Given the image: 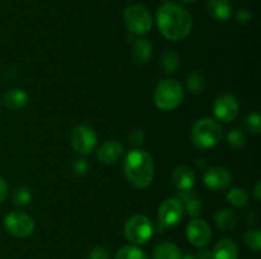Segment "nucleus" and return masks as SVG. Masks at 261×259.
Wrapping results in <instances>:
<instances>
[{"instance_id": "1", "label": "nucleus", "mask_w": 261, "mask_h": 259, "mask_svg": "<svg viewBox=\"0 0 261 259\" xmlns=\"http://www.w3.org/2000/svg\"><path fill=\"white\" fill-rule=\"evenodd\" d=\"M157 24L167 40L181 41L190 35L193 18L188 10L175 3H165L157 12Z\"/></svg>"}, {"instance_id": "2", "label": "nucleus", "mask_w": 261, "mask_h": 259, "mask_svg": "<svg viewBox=\"0 0 261 259\" xmlns=\"http://www.w3.org/2000/svg\"><path fill=\"white\" fill-rule=\"evenodd\" d=\"M124 173L127 182L135 188H147L154 177L152 156L143 150L134 149L125 156Z\"/></svg>"}, {"instance_id": "3", "label": "nucleus", "mask_w": 261, "mask_h": 259, "mask_svg": "<svg viewBox=\"0 0 261 259\" xmlns=\"http://www.w3.org/2000/svg\"><path fill=\"white\" fill-rule=\"evenodd\" d=\"M223 137V128L212 118H201L191 130V140L198 149L205 150L216 146Z\"/></svg>"}, {"instance_id": "4", "label": "nucleus", "mask_w": 261, "mask_h": 259, "mask_svg": "<svg viewBox=\"0 0 261 259\" xmlns=\"http://www.w3.org/2000/svg\"><path fill=\"white\" fill-rule=\"evenodd\" d=\"M184 101V88L177 80L165 79L157 85L154 91V103L160 109L170 112L180 107Z\"/></svg>"}, {"instance_id": "5", "label": "nucleus", "mask_w": 261, "mask_h": 259, "mask_svg": "<svg viewBox=\"0 0 261 259\" xmlns=\"http://www.w3.org/2000/svg\"><path fill=\"white\" fill-rule=\"evenodd\" d=\"M124 22L127 29L135 36H142L152 29V17L147 8L143 5L133 4L125 9Z\"/></svg>"}, {"instance_id": "6", "label": "nucleus", "mask_w": 261, "mask_h": 259, "mask_svg": "<svg viewBox=\"0 0 261 259\" xmlns=\"http://www.w3.org/2000/svg\"><path fill=\"white\" fill-rule=\"evenodd\" d=\"M125 236L133 245H143L153 236V225L144 215H135L125 223Z\"/></svg>"}, {"instance_id": "7", "label": "nucleus", "mask_w": 261, "mask_h": 259, "mask_svg": "<svg viewBox=\"0 0 261 259\" xmlns=\"http://www.w3.org/2000/svg\"><path fill=\"white\" fill-rule=\"evenodd\" d=\"M5 230L15 238H27L35 231V221L27 213L12 211L4 218Z\"/></svg>"}, {"instance_id": "8", "label": "nucleus", "mask_w": 261, "mask_h": 259, "mask_svg": "<svg viewBox=\"0 0 261 259\" xmlns=\"http://www.w3.org/2000/svg\"><path fill=\"white\" fill-rule=\"evenodd\" d=\"M184 216L182 203L178 198H167L163 201L158 210V221L162 228H172L177 225Z\"/></svg>"}, {"instance_id": "9", "label": "nucleus", "mask_w": 261, "mask_h": 259, "mask_svg": "<svg viewBox=\"0 0 261 259\" xmlns=\"http://www.w3.org/2000/svg\"><path fill=\"white\" fill-rule=\"evenodd\" d=\"M71 144H73L74 150L79 154H91L97 145L96 131L86 124H79L71 134Z\"/></svg>"}, {"instance_id": "10", "label": "nucleus", "mask_w": 261, "mask_h": 259, "mask_svg": "<svg viewBox=\"0 0 261 259\" xmlns=\"http://www.w3.org/2000/svg\"><path fill=\"white\" fill-rule=\"evenodd\" d=\"M214 114L223 122H232L239 116L240 106L237 99L231 94H219L213 104Z\"/></svg>"}, {"instance_id": "11", "label": "nucleus", "mask_w": 261, "mask_h": 259, "mask_svg": "<svg viewBox=\"0 0 261 259\" xmlns=\"http://www.w3.org/2000/svg\"><path fill=\"white\" fill-rule=\"evenodd\" d=\"M186 236L188 240L196 248H204L212 240L211 226L204 220L194 218L188 223L186 228Z\"/></svg>"}, {"instance_id": "12", "label": "nucleus", "mask_w": 261, "mask_h": 259, "mask_svg": "<svg viewBox=\"0 0 261 259\" xmlns=\"http://www.w3.org/2000/svg\"><path fill=\"white\" fill-rule=\"evenodd\" d=\"M204 183L213 190H223L231 185L232 175L228 169L223 167L209 168L204 174Z\"/></svg>"}, {"instance_id": "13", "label": "nucleus", "mask_w": 261, "mask_h": 259, "mask_svg": "<svg viewBox=\"0 0 261 259\" xmlns=\"http://www.w3.org/2000/svg\"><path fill=\"white\" fill-rule=\"evenodd\" d=\"M122 154H124L122 145L115 140H110L99 146L97 156H98L99 161L103 164H115L122 156Z\"/></svg>"}, {"instance_id": "14", "label": "nucleus", "mask_w": 261, "mask_h": 259, "mask_svg": "<svg viewBox=\"0 0 261 259\" xmlns=\"http://www.w3.org/2000/svg\"><path fill=\"white\" fill-rule=\"evenodd\" d=\"M173 184L176 185L180 192L184 190H191L193 189L194 184H195V174L193 170L186 165H180L173 170L172 174Z\"/></svg>"}, {"instance_id": "15", "label": "nucleus", "mask_w": 261, "mask_h": 259, "mask_svg": "<svg viewBox=\"0 0 261 259\" xmlns=\"http://www.w3.org/2000/svg\"><path fill=\"white\" fill-rule=\"evenodd\" d=\"M178 200L182 203L184 211L191 217H198L203 212V202L193 190H184L178 195Z\"/></svg>"}, {"instance_id": "16", "label": "nucleus", "mask_w": 261, "mask_h": 259, "mask_svg": "<svg viewBox=\"0 0 261 259\" xmlns=\"http://www.w3.org/2000/svg\"><path fill=\"white\" fill-rule=\"evenodd\" d=\"M211 253L212 259H239V248L231 239L219 240Z\"/></svg>"}, {"instance_id": "17", "label": "nucleus", "mask_w": 261, "mask_h": 259, "mask_svg": "<svg viewBox=\"0 0 261 259\" xmlns=\"http://www.w3.org/2000/svg\"><path fill=\"white\" fill-rule=\"evenodd\" d=\"M206 9L209 15L219 22L229 19L232 15V5L229 0H208Z\"/></svg>"}, {"instance_id": "18", "label": "nucleus", "mask_w": 261, "mask_h": 259, "mask_svg": "<svg viewBox=\"0 0 261 259\" xmlns=\"http://www.w3.org/2000/svg\"><path fill=\"white\" fill-rule=\"evenodd\" d=\"M28 103V94L22 89H10L4 95V104L12 111H19Z\"/></svg>"}, {"instance_id": "19", "label": "nucleus", "mask_w": 261, "mask_h": 259, "mask_svg": "<svg viewBox=\"0 0 261 259\" xmlns=\"http://www.w3.org/2000/svg\"><path fill=\"white\" fill-rule=\"evenodd\" d=\"M152 43L147 40H137L133 45L132 55L135 62L138 63H147L152 58Z\"/></svg>"}, {"instance_id": "20", "label": "nucleus", "mask_w": 261, "mask_h": 259, "mask_svg": "<svg viewBox=\"0 0 261 259\" xmlns=\"http://www.w3.org/2000/svg\"><path fill=\"white\" fill-rule=\"evenodd\" d=\"M153 259H182V253L176 244L166 241L155 246Z\"/></svg>"}, {"instance_id": "21", "label": "nucleus", "mask_w": 261, "mask_h": 259, "mask_svg": "<svg viewBox=\"0 0 261 259\" xmlns=\"http://www.w3.org/2000/svg\"><path fill=\"white\" fill-rule=\"evenodd\" d=\"M214 221H216V225L221 230L231 231L239 225V216L233 211L228 210V208H224V210L217 212Z\"/></svg>"}, {"instance_id": "22", "label": "nucleus", "mask_w": 261, "mask_h": 259, "mask_svg": "<svg viewBox=\"0 0 261 259\" xmlns=\"http://www.w3.org/2000/svg\"><path fill=\"white\" fill-rule=\"evenodd\" d=\"M178 63H180V57H178V55L175 51L167 50L161 56V66H162L165 73H175L178 68Z\"/></svg>"}, {"instance_id": "23", "label": "nucleus", "mask_w": 261, "mask_h": 259, "mask_svg": "<svg viewBox=\"0 0 261 259\" xmlns=\"http://www.w3.org/2000/svg\"><path fill=\"white\" fill-rule=\"evenodd\" d=\"M114 259H148V255L138 245L122 246Z\"/></svg>"}, {"instance_id": "24", "label": "nucleus", "mask_w": 261, "mask_h": 259, "mask_svg": "<svg viewBox=\"0 0 261 259\" xmlns=\"http://www.w3.org/2000/svg\"><path fill=\"white\" fill-rule=\"evenodd\" d=\"M186 85L191 93L200 94L205 88V79L200 73H191L186 79Z\"/></svg>"}, {"instance_id": "25", "label": "nucleus", "mask_w": 261, "mask_h": 259, "mask_svg": "<svg viewBox=\"0 0 261 259\" xmlns=\"http://www.w3.org/2000/svg\"><path fill=\"white\" fill-rule=\"evenodd\" d=\"M227 142L231 147L236 150H241L246 146L247 144V139H246V135L239 128H233L228 132L227 135Z\"/></svg>"}, {"instance_id": "26", "label": "nucleus", "mask_w": 261, "mask_h": 259, "mask_svg": "<svg viewBox=\"0 0 261 259\" xmlns=\"http://www.w3.org/2000/svg\"><path fill=\"white\" fill-rule=\"evenodd\" d=\"M227 198H228L229 203H232L236 207H242L249 202V195L241 188H232L227 193Z\"/></svg>"}, {"instance_id": "27", "label": "nucleus", "mask_w": 261, "mask_h": 259, "mask_svg": "<svg viewBox=\"0 0 261 259\" xmlns=\"http://www.w3.org/2000/svg\"><path fill=\"white\" fill-rule=\"evenodd\" d=\"M244 241L250 249L254 251H260L261 249V233L259 229H250L245 233Z\"/></svg>"}, {"instance_id": "28", "label": "nucleus", "mask_w": 261, "mask_h": 259, "mask_svg": "<svg viewBox=\"0 0 261 259\" xmlns=\"http://www.w3.org/2000/svg\"><path fill=\"white\" fill-rule=\"evenodd\" d=\"M32 200V193L27 187H18L15 188L13 193V202L17 206H25Z\"/></svg>"}, {"instance_id": "29", "label": "nucleus", "mask_w": 261, "mask_h": 259, "mask_svg": "<svg viewBox=\"0 0 261 259\" xmlns=\"http://www.w3.org/2000/svg\"><path fill=\"white\" fill-rule=\"evenodd\" d=\"M246 127L251 134L259 135L261 132V118L257 113H250L249 116L246 117Z\"/></svg>"}, {"instance_id": "30", "label": "nucleus", "mask_w": 261, "mask_h": 259, "mask_svg": "<svg viewBox=\"0 0 261 259\" xmlns=\"http://www.w3.org/2000/svg\"><path fill=\"white\" fill-rule=\"evenodd\" d=\"M129 142L134 149H138L139 146H142L143 142H144V132L142 130H134V131H132L129 135Z\"/></svg>"}, {"instance_id": "31", "label": "nucleus", "mask_w": 261, "mask_h": 259, "mask_svg": "<svg viewBox=\"0 0 261 259\" xmlns=\"http://www.w3.org/2000/svg\"><path fill=\"white\" fill-rule=\"evenodd\" d=\"M71 169H73L75 175H83L88 170V164H87V161L84 159H76L74 160L73 165H71Z\"/></svg>"}, {"instance_id": "32", "label": "nucleus", "mask_w": 261, "mask_h": 259, "mask_svg": "<svg viewBox=\"0 0 261 259\" xmlns=\"http://www.w3.org/2000/svg\"><path fill=\"white\" fill-rule=\"evenodd\" d=\"M88 259H110V253L105 246H96L89 253Z\"/></svg>"}, {"instance_id": "33", "label": "nucleus", "mask_w": 261, "mask_h": 259, "mask_svg": "<svg viewBox=\"0 0 261 259\" xmlns=\"http://www.w3.org/2000/svg\"><path fill=\"white\" fill-rule=\"evenodd\" d=\"M236 19L237 22L241 23V24H246L251 20V13L246 9H241L236 13Z\"/></svg>"}, {"instance_id": "34", "label": "nucleus", "mask_w": 261, "mask_h": 259, "mask_svg": "<svg viewBox=\"0 0 261 259\" xmlns=\"http://www.w3.org/2000/svg\"><path fill=\"white\" fill-rule=\"evenodd\" d=\"M7 196H8V184L4 180V178L0 177V203L4 202Z\"/></svg>"}, {"instance_id": "35", "label": "nucleus", "mask_w": 261, "mask_h": 259, "mask_svg": "<svg viewBox=\"0 0 261 259\" xmlns=\"http://www.w3.org/2000/svg\"><path fill=\"white\" fill-rule=\"evenodd\" d=\"M196 258L198 259H212V253L209 250H206V249H203V250H200L198 254H196Z\"/></svg>"}, {"instance_id": "36", "label": "nucleus", "mask_w": 261, "mask_h": 259, "mask_svg": "<svg viewBox=\"0 0 261 259\" xmlns=\"http://www.w3.org/2000/svg\"><path fill=\"white\" fill-rule=\"evenodd\" d=\"M255 198H256V201H260L261 200V183H256V185H255Z\"/></svg>"}, {"instance_id": "37", "label": "nucleus", "mask_w": 261, "mask_h": 259, "mask_svg": "<svg viewBox=\"0 0 261 259\" xmlns=\"http://www.w3.org/2000/svg\"><path fill=\"white\" fill-rule=\"evenodd\" d=\"M182 259H198V258H196V254H186L185 256H182Z\"/></svg>"}, {"instance_id": "38", "label": "nucleus", "mask_w": 261, "mask_h": 259, "mask_svg": "<svg viewBox=\"0 0 261 259\" xmlns=\"http://www.w3.org/2000/svg\"><path fill=\"white\" fill-rule=\"evenodd\" d=\"M180 3H182V4H193V3H196L198 0H178Z\"/></svg>"}, {"instance_id": "39", "label": "nucleus", "mask_w": 261, "mask_h": 259, "mask_svg": "<svg viewBox=\"0 0 261 259\" xmlns=\"http://www.w3.org/2000/svg\"><path fill=\"white\" fill-rule=\"evenodd\" d=\"M163 2H167V0H163Z\"/></svg>"}]
</instances>
